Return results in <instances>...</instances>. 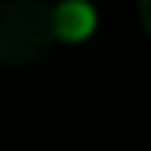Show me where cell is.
<instances>
[{
    "mask_svg": "<svg viewBox=\"0 0 151 151\" xmlns=\"http://www.w3.org/2000/svg\"><path fill=\"white\" fill-rule=\"evenodd\" d=\"M96 31V7L89 0L55 4V35L58 41H86Z\"/></svg>",
    "mask_w": 151,
    "mask_h": 151,
    "instance_id": "obj_2",
    "label": "cell"
},
{
    "mask_svg": "<svg viewBox=\"0 0 151 151\" xmlns=\"http://www.w3.org/2000/svg\"><path fill=\"white\" fill-rule=\"evenodd\" d=\"M141 21H144V28L151 31V0H141Z\"/></svg>",
    "mask_w": 151,
    "mask_h": 151,
    "instance_id": "obj_3",
    "label": "cell"
},
{
    "mask_svg": "<svg viewBox=\"0 0 151 151\" xmlns=\"http://www.w3.org/2000/svg\"><path fill=\"white\" fill-rule=\"evenodd\" d=\"M58 41L55 4L0 0V65H28Z\"/></svg>",
    "mask_w": 151,
    "mask_h": 151,
    "instance_id": "obj_1",
    "label": "cell"
}]
</instances>
